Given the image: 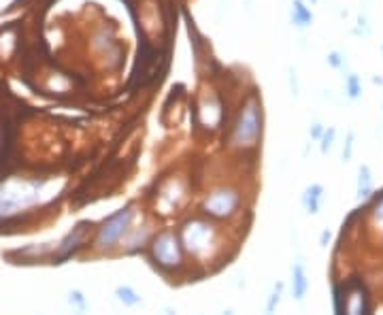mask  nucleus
<instances>
[{
  "label": "nucleus",
  "instance_id": "20e7f679",
  "mask_svg": "<svg viewBox=\"0 0 383 315\" xmlns=\"http://www.w3.org/2000/svg\"><path fill=\"white\" fill-rule=\"evenodd\" d=\"M345 288V313H371L373 305L368 300V292L364 288V283L358 277H349L343 281Z\"/></svg>",
  "mask_w": 383,
  "mask_h": 315
},
{
  "label": "nucleus",
  "instance_id": "1a4fd4ad",
  "mask_svg": "<svg viewBox=\"0 0 383 315\" xmlns=\"http://www.w3.org/2000/svg\"><path fill=\"white\" fill-rule=\"evenodd\" d=\"M309 292V275L303 262H294L292 264V296L296 298L299 303L305 300Z\"/></svg>",
  "mask_w": 383,
  "mask_h": 315
},
{
  "label": "nucleus",
  "instance_id": "9b49d317",
  "mask_svg": "<svg viewBox=\"0 0 383 315\" xmlns=\"http://www.w3.org/2000/svg\"><path fill=\"white\" fill-rule=\"evenodd\" d=\"M375 192V186H373V173H371V166L368 164H360L358 168V186H356V198L358 200H364Z\"/></svg>",
  "mask_w": 383,
  "mask_h": 315
},
{
  "label": "nucleus",
  "instance_id": "b1692460",
  "mask_svg": "<svg viewBox=\"0 0 383 315\" xmlns=\"http://www.w3.org/2000/svg\"><path fill=\"white\" fill-rule=\"evenodd\" d=\"M373 83H379V85H383V79H381V77H373Z\"/></svg>",
  "mask_w": 383,
  "mask_h": 315
},
{
  "label": "nucleus",
  "instance_id": "f8f14e48",
  "mask_svg": "<svg viewBox=\"0 0 383 315\" xmlns=\"http://www.w3.org/2000/svg\"><path fill=\"white\" fill-rule=\"evenodd\" d=\"M115 298L120 300L124 307H128V309L143 305V296L132 288V285H117V288H115Z\"/></svg>",
  "mask_w": 383,
  "mask_h": 315
},
{
  "label": "nucleus",
  "instance_id": "6ab92c4d",
  "mask_svg": "<svg viewBox=\"0 0 383 315\" xmlns=\"http://www.w3.org/2000/svg\"><path fill=\"white\" fill-rule=\"evenodd\" d=\"M353 141H356V132L349 130V132H347V138H345V145H343V162H349V160H351V154H353Z\"/></svg>",
  "mask_w": 383,
  "mask_h": 315
},
{
  "label": "nucleus",
  "instance_id": "a878e982",
  "mask_svg": "<svg viewBox=\"0 0 383 315\" xmlns=\"http://www.w3.org/2000/svg\"><path fill=\"white\" fill-rule=\"evenodd\" d=\"M381 51H383V45H381Z\"/></svg>",
  "mask_w": 383,
  "mask_h": 315
},
{
  "label": "nucleus",
  "instance_id": "2eb2a0df",
  "mask_svg": "<svg viewBox=\"0 0 383 315\" xmlns=\"http://www.w3.org/2000/svg\"><path fill=\"white\" fill-rule=\"evenodd\" d=\"M335 136H337V128L330 126V128L323 130V134H321V138H319V150H321V154H328V152L332 150Z\"/></svg>",
  "mask_w": 383,
  "mask_h": 315
},
{
  "label": "nucleus",
  "instance_id": "f257e3e1",
  "mask_svg": "<svg viewBox=\"0 0 383 315\" xmlns=\"http://www.w3.org/2000/svg\"><path fill=\"white\" fill-rule=\"evenodd\" d=\"M134 211L132 205H126L122 209H117L115 213H111L103 226L98 228V235H96V245L100 249H111L115 243H120L124 239V235L130 231V224H132Z\"/></svg>",
  "mask_w": 383,
  "mask_h": 315
},
{
  "label": "nucleus",
  "instance_id": "f3484780",
  "mask_svg": "<svg viewBox=\"0 0 383 315\" xmlns=\"http://www.w3.org/2000/svg\"><path fill=\"white\" fill-rule=\"evenodd\" d=\"M326 64L328 66H332V69H345V64H347V60H345V55L339 51V49H332L328 55H326Z\"/></svg>",
  "mask_w": 383,
  "mask_h": 315
},
{
  "label": "nucleus",
  "instance_id": "5701e85b",
  "mask_svg": "<svg viewBox=\"0 0 383 315\" xmlns=\"http://www.w3.org/2000/svg\"><path fill=\"white\" fill-rule=\"evenodd\" d=\"M290 85H292V94L296 96L299 94V83H296V73L290 71Z\"/></svg>",
  "mask_w": 383,
  "mask_h": 315
},
{
  "label": "nucleus",
  "instance_id": "7ed1b4c3",
  "mask_svg": "<svg viewBox=\"0 0 383 315\" xmlns=\"http://www.w3.org/2000/svg\"><path fill=\"white\" fill-rule=\"evenodd\" d=\"M152 251H154L156 262L164 269H175L181 264V241L170 231H164L156 237Z\"/></svg>",
  "mask_w": 383,
  "mask_h": 315
},
{
  "label": "nucleus",
  "instance_id": "412c9836",
  "mask_svg": "<svg viewBox=\"0 0 383 315\" xmlns=\"http://www.w3.org/2000/svg\"><path fill=\"white\" fill-rule=\"evenodd\" d=\"M330 239H332V233L326 228V231H323V233L319 235V247H321V249H326V247H328V243H330Z\"/></svg>",
  "mask_w": 383,
  "mask_h": 315
},
{
  "label": "nucleus",
  "instance_id": "393cba45",
  "mask_svg": "<svg viewBox=\"0 0 383 315\" xmlns=\"http://www.w3.org/2000/svg\"><path fill=\"white\" fill-rule=\"evenodd\" d=\"M311 3H317V0H311Z\"/></svg>",
  "mask_w": 383,
  "mask_h": 315
},
{
  "label": "nucleus",
  "instance_id": "9d476101",
  "mask_svg": "<svg viewBox=\"0 0 383 315\" xmlns=\"http://www.w3.org/2000/svg\"><path fill=\"white\" fill-rule=\"evenodd\" d=\"M290 19L292 24L299 28V30H305V28L313 26V11L303 3V0H292V9H290Z\"/></svg>",
  "mask_w": 383,
  "mask_h": 315
},
{
  "label": "nucleus",
  "instance_id": "39448f33",
  "mask_svg": "<svg viewBox=\"0 0 383 315\" xmlns=\"http://www.w3.org/2000/svg\"><path fill=\"white\" fill-rule=\"evenodd\" d=\"M239 207V196L232 190H220L209 194V198L204 200V213H209L213 217H228L234 213V209Z\"/></svg>",
  "mask_w": 383,
  "mask_h": 315
},
{
  "label": "nucleus",
  "instance_id": "0eeeda50",
  "mask_svg": "<svg viewBox=\"0 0 383 315\" xmlns=\"http://www.w3.org/2000/svg\"><path fill=\"white\" fill-rule=\"evenodd\" d=\"M85 226H87V222H81L77 228H73V231L62 239V243L57 245V253L53 255L55 264H60V262L69 260V258L81 247V243H83V239H85V231H87Z\"/></svg>",
  "mask_w": 383,
  "mask_h": 315
},
{
  "label": "nucleus",
  "instance_id": "a211bd4d",
  "mask_svg": "<svg viewBox=\"0 0 383 315\" xmlns=\"http://www.w3.org/2000/svg\"><path fill=\"white\" fill-rule=\"evenodd\" d=\"M281 294H283V283L279 281V283L275 285L273 294L269 296V303H267V313H273V311L279 307V303H281Z\"/></svg>",
  "mask_w": 383,
  "mask_h": 315
},
{
  "label": "nucleus",
  "instance_id": "dca6fc26",
  "mask_svg": "<svg viewBox=\"0 0 383 315\" xmlns=\"http://www.w3.org/2000/svg\"><path fill=\"white\" fill-rule=\"evenodd\" d=\"M69 305L73 307V309H77V311H85L87 307V298L83 296V292L81 290H71L69 292Z\"/></svg>",
  "mask_w": 383,
  "mask_h": 315
},
{
  "label": "nucleus",
  "instance_id": "4468645a",
  "mask_svg": "<svg viewBox=\"0 0 383 315\" xmlns=\"http://www.w3.org/2000/svg\"><path fill=\"white\" fill-rule=\"evenodd\" d=\"M332 309L337 315L345 313V288H343V281H332Z\"/></svg>",
  "mask_w": 383,
  "mask_h": 315
},
{
  "label": "nucleus",
  "instance_id": "aec40b11",
  "mask_svg": "<svg viewBox=\"0 0 383 315\" xmlns=\"http://www.w3.org/2000/svg\"><path fill=\"white\" fill-rule=\"evenodd\" d=\"M323 130H326V128H323L321 124H313L311 128H309V136H311V141H319L321 138V134H323Z\"/></svg>",
  "mask_w": 383,
  "mask_h": 315
},
{
  "label": "nucleus",
  "instance_id": "6e6552de",
  "mask_svg": "<svg viewBox=\"0 0 383 315\" xmlns=\"http://www.w3.org/2000/svg\"><path fill=\"white\" fill-rule=\"evenodd\" d=\"M323 194H326V190H323L321 183H311L309 188H305V192L301 196V205L309 215L319 213V209L323 205Z\"/></svg>",
  "mask_w": 383,
  "mask_h": 315
},
{
  "label": "nucleus",
  "instance_id": "423d86ee",
  "mask_svg": "<svg viewBox=\"0 0 383 315\" xmlns=\"http://www.w3.org/2000/svg\"><path fill=\"white\" fill-rule=\"evenodd\" d=\"M181 239H184V245L190 251L200 253V251L207 249L209 243H211V226L204 224V222H192L184 228Z\"/></svg>",
  "mask_w": 383,
  "mask_h": 315
},
{
  "label": "nucleus",
  "instance_id": "f03ea898",
  "mask_svg": "<svg viewBox=\"0 0 383 315\" xmlns=\"http://www.w3.org/2000/svg\"><path fill=\"white\" fill-rule=\"evenodd\" d=\"M260 130H262V118L258 113V107L247 105L241 113V120H239L237 128H234L232 143L239 147H251V145H256Z\"/></svg>",
  "mask_w": 383,
  "mask_h": 315
},
{
  "label": "nucleus",
  "instance_id": "4be33fe9",
  "mask_svg": "<svg viewBox=\"0 0 383 315\" xmlns=\"http://www.w3.org/2000/svg\"><path fill=\"white\" fill-rule=\"evenodd\" d=\"M360 33H362V35H368V33H371L368 26H366V17H364V15L358 17V30H356V35H360Z\"/></svg>",
  "mask_w": 383,
  "mask_h": 315
},
{
  "label": "nucleus",
  "instance_id": "ddd939ff",
  "mask_svg": "<svg viewBox=\"0 0 383 315\" xmlns=\"http://www.w3.org/2000/svg\"><path fill=\"white\" fill-rule=\"evenodd\" d=\"M345 96L349 100H358L362 96V79L356 73L345 75Z\"/></svg>",
  "mask_w": 383,
  "mask_h": 315
}]
</instances>
